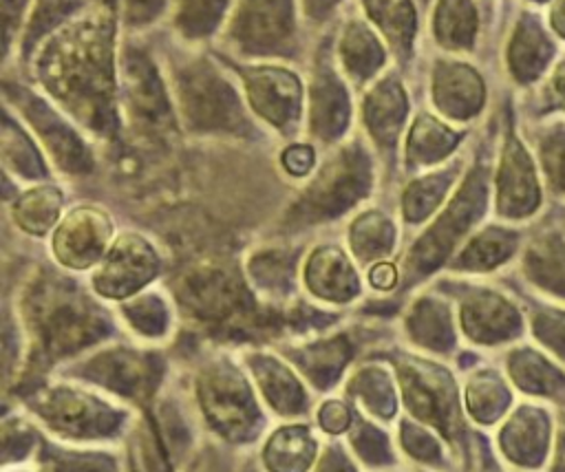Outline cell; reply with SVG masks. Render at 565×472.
I'll return each mask as SVG.
<instances>
[{"label":"cell","instance_id":"9","mask_svg":"<svg viewBox=\"0 0 565 472\" xmlns=\"http://www.w3.org/2000/svg\"><path fill=\"white\" fill-rule=\"evenodd\" d=\"M435 101L452 117H466L479 108L481 82L461 64H439L435 71Z\"/></svg>","mask_w":565,"mask_h":472},{"label":"cell","instance_id":"14","mask_svg":"<svg viewBox=\"0 0 565 472\" xmlns=\"http://www.w3.org/2000/svg\"><path fill=\"white\" fill-rule=\"evenodd\" d=\"M477 29V13L470 0H441L435 18L437 40L446 46H468Z\"/></svg>","mask_w":565,"mask_h":472},{"label":"cell","instance_id":"3","mask_svg":"<svg viewBox=\"0 0 565 472\" xmlns=\"http://www.w3.org/2000/svg\"><path fill=\"white\" fill-rule=\"evenodd\" d=\"M369 185V165L358 148L344 150L318 181L305 192L291 212L296 221H316L340 214L349 207Z\"/></svg>","mask_w":565,"mask_h":472},{"label":"cell","instance_id":"25","mask_svg":"<svg viewBox=\"0 0 565 472\" xmlns=\"http://www.w3.org/2000/svg\"><path fill=\"white\" fill-rule=\"evenodd\" d=\"M24 2H26V0H2V13H4V26H7V33L11 31L13 20L20 15V11H22Z\"/></svg>","mask_w":565,"mask_h":472},{"label":"cell","instance_id":"12","mask_svg":"<svg viewBox=\"0 0 565 472\" xmlns=\"http://www.w3.org/2000/svg\"><path fill=\"white\" fill-rule=\"evenodd\" d=\"M340 55L351 75L358 79H364L373 75L380 64L384 62V49L377 42V37L360 22H353L347 26L342 42H340Z\"/></svg>","mask_w":565,"mask_h":472},{"label":"cell","instance_id":"4","mask_svg":"<svg viewBox=\"0 0 565 472\" xmlns=\"http://www.w3.org/2000/svg\"><path fill=\"white\" fill-rule=\"evenodd\" d=\"M294 35L291 0H243L232 37L254 55H271L287 51Z\"/></svg>","mask_w":565,"mask_h":472},{"label":"cell","instance_id":"5","mask_svg":"<svg viewBox=\"0 0 565 472\" xmlns=\"http://www.w3.org/2000/svg\"><path fill=\"white\" fill-rule=\"evenodd\" d=\"M124 68L126 95L135 121L146 130H166L170 126V104L150 60L143 53L130 49L126 53Z\"/></svg>","mask_w":565,"mask_h":472},{"label":"cell","instance_id":"22","mask_svg":"<svg viewBox=\"0 0 565 472\" xmlns=\"http://www.w3.org/2000/svg\"><path fill=\"white\" fill-rule=\"evenodd\" d=\"M391 223L380 216V214H366L355 223L353 229V240L358 245V249H366V251H380L386 249V245L391 243Z\"/></svg>","mask_w":565,"mask_h":472},{"label":"cell","instance_id":"20","mask_svg":"<svg viewBox=\"0 0 565 472\" xmlns=\"http://www.w3.org/2000/svg\"><path fill=\"white\" fill-rule=\"evenodd\" d=\"M545 44L543 40L527 29H521L514 37V44L510 49V62L519 75H532L545 60Z\"/></svg>","mask_w":565,"mask_h":472},{"label":"cell","instance_id":"7","mask_svg":"<svg viewBox=\"0 0 565 472\" xmlns=\"http://www.w3.org/2000/svg\"><path fill=\"white\" fill-rule=\"evenodd\" d=\"M7 95L22 108V112L29 117V121L40 130L42 139L51 148V152L57 157L60 165L64 170L84 172L90 168V154L82 146V141L31 93L22 90L20 86H7Z\"/></svg>","mask_w":565,"mask_h":472},{"label":"cell","instance_id":"8","mask_svg":"<svg viewBox=\"0 0 565 472\" xmlns=\"http://www.w3.org/2000/svg\"><path fill=\"white\" fill-rule=\"evenodd\" d=\"M108 236V223L93 210H77L60 227L55 247L68 262H90L104 247Z\"/></svg>","mask_w":565,"mask_h":472},{"label":"cell","instance_id":"6","mask_svg":"<svg viewBox=\"0 0 565 472\" xmlns=\"http://www.w3.org/2000/svg\"><path fill=\"white\" fill-rule=\"evenodd\" d=\"M252 106L271 124L291 126L300 112V82L282 68H252L245 73Z\"/></svg>","mask_w":565,"mask_h":472},{"label":"cell","instance_id":"17","mask_svg":"<svg viewBox=\"0 0 565 472\" xmlns=\"http://www.w3.org/2000/svg\"><path fill=\"white\" fill-rule=\"evenodd\" d=\"M60 194L53 187H40L22 196L15 205V218L31 232H44L57 216Z\"/></svg>","mask_w":565,"mask_h":472},{"label":"cell","instance_id":"11","mask_svg":"<svg viewBox=\"0 0 565 472\" xmlns=\"http://www.w3.org/2000/svg\"><path fill=\"white\" fill-rule=\"evenodd\" d=\"M364 112L373 135L384 143L393 141L406 115V95L402 86L395 79L380 82L369 95Z\"/></svg>","mask_w":565,"mask_h":472},{"label":"cell","instance_id":"27","mask_svg":"<svg viewBox=\"0 0 565 472\" xmlns=\"http://www.w3.org/2000/svg\"><path fill=\"white\" fill-rule=\"evenodd\" d=\"M556 88H558V93L565 97V66L561 68V73H558V82H556Z\"/></svg>","mask_w":565,"mask_h":472},{"label":"cell","instance_id":"15","mask_svg":"<svg viewBox=\"0 0 565 472\" xmlns=\"http://www.w3.org/2000/svg\"><path fill=\"white\" fill-rule=\"evenodd\" d=\"M227 0H177V24L188 37L207 35L218 20Z\"/></svg>","mask_w":565,"mask_h":472},{"label":"cell","instance_id":"26","mask_svg":"<svg viewBox=\"0 0 565 472\" xmlns=\"http://www.w3.org/2000/svg\"><path fill=\"white\" fill-rule=\"evenodd\" d=\"M338 0H305V9L311 18H322L324 13H329L335 7Z\"/></svg>","mask_w":565,"mask_h":472},{"label":"cell","instance_id":"1","mask_svg":"<svg viewBox=\"0 0 565 472\" xmlns=\"http://www.w3.org/2000/svg\"><path fill=\"white\" fill-rule=\"evenodd\" d=\"M42 82L93 128L113 126L110 0L53 35L38 60Z\"/></svg>","mask_w":565,"mask_h":472},{"label":"cell","instance_id":"2","mask_svg":"<svg viewBox=\"0 0 565 472\" xmlns=\"http://www.w3.org/2000/svg\"><path fill=\"white\" fill-rule=\"evenodd\" d=\"M179 95L196 128L238 130L245 124L232 86L207 62H194L179 73Z\"/></svg>","mask_w":565,"mask_h":472},{"label":"cell","instance_id":"23","mask_svg":"<svg viewBox=\"0 0 565 472\" xmlns=\"http://www.w3.org/2000/svg\"><path fill=\"white\" fill-rule=\"evenodd\" d=\"M163 0H126V15L130 22L141 24L152 20L161 11Z\"/></svg>","mask_w":565,"mask_h":472},{"label":"cell","instance_id":"10","mask_svg":"<svg viewBox=\"0 0 565 472\" xmlns=\"http://www.w3.org/2000/svg\"><path fill=\"white\" fill-rule=\"evenodd\" d=\"M347 115L349 101L342 84L329 66H320L311 86V126L316 135H338L347 124Z\"/></svg>","mask_w":565,"mask_h":472},{"label":"cell","instance_id":"16","mask_svg":"<svg viewBox=\"0 0 565 472\" xmlns=\"http://www.w3.org/2000/svg\"><path fill=\"white\" fill-rule=\"evenodd\" d=\"M455 137L430 117H422L408 139V157L413 161H435L450 150Z\"/></svg>","mask_w":565,"mask_h":472},{"label":"cell","instance_id":"24","mask_svg":"<svg viewBox=\"0 0 565 472\" xmlns=\"http://www.w3.org/2000/svg\"><path fill=\"white\" fill-rule=\"evenodd\" d=\"M282 161H285V165H287L289 172L302 174V172H307V170L311 168L313 154H311V150H309L307 146H294V148H289V150L285 152Z\"/></svg>","mask_w":565,"mask_h":472},{"label":"cell","instance_id":"18","mask_svg":"<svg viewBox=\"0 0 565 472\" xmlns=\"http://www.w3.org/2000/svg\"><path fill=\"white\" fill-rule=\"evenodd\" d=\"M82 0H38L33 18L26 29L24 46L29 49L33 42H38L49 29L60 24L68 13H73L79 7Z\"/></svg>","mask_w":565,"mask_h":472},{"label":"cell","instance_id":"19","mask_svg":"<svg viewBox=\"0 0 565 472\" xmlns=\"http://www.w3.org/2000/svg\"><path fill=\"white\" fill-rule=\"evenodd\" d=\"M4 157H7V161L13 163L15 170L26 174L29 179L40 176L44 172V168L38 159V152L33 150L29 139H24L20 135V130H15L9 121L4 124Z\"/></svg>","mask_w":565,"mask_h":472},{"label":"cell","instance_id":"13","mask_svg":"<svg viewBox=\"0 0 565 472\" xmlns=\"http://www.w3.org/2000/svg\"><path fill=\"white\" fill-rule=\"evenodd\" d=\"M364 4L388 40L399 51H408L415 35V9L411 0H364Z\"/></svg>","mask_w":565,"mask_h":472},{"label":"cell","instance_id":"21","mask_svg":"<svg viewBox=\"0 0 565 472\" xmlns=\"http://www.w3.org/2000/svg\"><path fill=\"white\" fill-rule=\"evenodd\" d=\"M446 187V181L439 176L426 179V181H417L408 187L406 196H404V214L411 221L422 218L424 214H428V210L439 201L441 192Z\"/></svg>","mask_w":565,"mask_h":472}]
</instances>
